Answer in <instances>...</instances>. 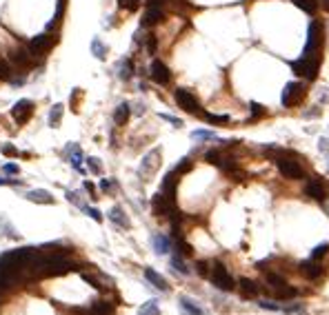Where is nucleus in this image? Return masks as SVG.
Returning <instances> with one entry per match:
<instances>
[{
	"label": "nucleus",
	"mask_w": 329,
	"mask_h": 315,
	"mask_svg": "<svg viewBox=\"0 0 329 315\" xmlns=\"http://www.w3.org/2000/svg\"><path fill=\"white\" fill-rule=\"evenodd\" d=\"M176 102H178V107H181V109L189 111V113H198V109H200L196 96H194L192 91H187V89H178L176 91Z\"/></svg>",
	"instance_id": "obj_7"
},
{
	"label": "nucleus",
	"mask_w": 329,
	"mask_h": 315,
	"mask_svg": "<svg viewBox=\"0 0 329 315\" xmlns=\"http://www.w3.org/2000/svg\"><path fill=\"white\" fill-rule=\"evenodd\" d=\"M140 315H160V308H158L156 299H149L147 304H142V306H140Z\"/></svg>",
	"instance_id": "obj_27"
},
{
	"label": "nucleus",
	"mask_w": 329,
	"mask_h": 315,
	"mask_svg": "<svg viewBox=\"0 0 329 315\" xmlns=\"http://www.w3.org/2000/svg\"><path fill=\"white\" fill-rule=\"evenodd\" d=\"M60 118H63V105H54V109L49 113V125L51 127H58L60 125Z\"/></svg>",
	"instance_id": "obj_29"
},
{
	"label": "nucleus",
	"mask_w": 329,
	"mask_h": 315,
	"mask_svg": "<svg viewBox=\"0 0 329 315\" xmlns=\"http://www.w3.org/2000/svg\"><path fill=\"white\" fill-rule=\"evenodd\" d=\"M109 218L114 220L118 226H122V229H127V226H129V220L125 218V213H122V209H120V206H114V209L109 211Z\"/></svg>",
	"instance_id": "obj_21"
},
{
	"label": "nucleus",
	"mask_w": 329,
	"mask_h": 315,
	"mask_svg": "<svg viewBox=\"0 0 329 315\" xmlns=\"http://www.w3.org/2000/svg\"><path fill=\"white\" fill-rule=\"evenodd\" d=\"M145 277H147V280L151 282L156 288H160V291H167V282H164V277L158 275L153 268H147V271H145Z\"/></svg>",
	"instance_id": "obj_19"
},
{
	"label": "nucleus",
	"mask_w": 329,
	"mask_h": 315,
	"mask_svg": "<svg viewBox=\"0 0 329 315\" xmlns=\"http://www.w3.org/2000/svg\"><path fill=\"white\" fill-rule=\"evenodd\" d=\"M151 209L156 215H169V211L174 209V202L164 193H156L151 198Z\"/></svg>",
	"instance_id": "obj_12"
},
{
	"label": "nucleus",
	"mask_w": 329,
	"mask_h": 315,
	"mask_svg": "<svg viewBox=\"0 0 329 315\" xmlns=\"http://www.w3.org/2000/svg\"><path fill=\"white\" fill-rule=\"evenodd\" d=\"M251 113L254 116H265V107L258 105V102H251Z\"/></svg>",
	"instance_id": "obj_45"
},
{
	"label": "nucleus",
	"mask_w": 329,
	"mask_h": 315,
	"mask_svg": "<svg viewBox=\"0 0 329 315\" xmlns=\"http://www.w3.org/2000/svg\"><path fill=\"white\" fill-rule=\"evenodd\" d=\"M162 18H164V14L160 12V7H149L145 12V16H142V25H145V27H151V25L160 23Z\"/></svg>",
	"instance_id": "obj_17"
},
{
	"label": "nucleus",
	"mask_w": 329,
	"mask_h": 315,
	"mask_svg": "<svg viewBox=\"0 0 329 315\" xmlns=\"http://www.w3.org/2000/svg\"><path fill=\"white\" fill-rule=\"evenodd\" d=\"M12 116L18 125H27L34 116V102L32 100H18L12 109Z\"/></svg>",
	"instance_id": "obj_6"
},
{
	"label": "nucleus",
	"mask_w": 329,
	"mask_h": 315,
	"mask_svg": "<svg viewBox=\"0 0 329 315\" xmlns=\"http://www.w3.org/2000/svg\"><path fill=\"white\" fill-rule=\"evenodd\" d=\"M205 158H207L212 164H218V167H220V164H223V158H220V153H218V151H209Z\"/></svg>",
	"instance_id": "obj_41"
},
{
	"label": "nucleus",
	"mask_w": 329,
	"mask_h": 315,
	"mask_svg": "<svg viewBox=\"0 0 329 315\" xmlns=\"http://www.w3.org/2000/svg\"><path fill=\"white\" fill-rule=\"evenodd\" d=\"M291 69H294V74H298V76H305V78H309V80H316L318 78V69H320V63L300 58V60H296V63H291Z\"/></svg>",
	"instance_id": "obj_5"
},
{
	"label": "nucleus",
	"mask_w": 329,
	"mask_h": 315,
	"mask_svg": "<svg viewBox=\"0 0 329 315\" xmlns=\"http://www.w3.org/2000/svg\"><path fill=\"white\" fill-rule=\"evenodd\" d=\"M158 160H160V151H158V149H153L151 153H147L145 162H142V167H140L142 178H147V175H151L153 171H156V169H158Z\"/></svg>",
	"instance_id": "obj_13"
},
{
	"label": "nucleus",
	"mask_w": 329,
	"mask_h": 315,
	"mask_svg": "<svg viewBox=\"0 0 329 315\" xmlns=\"http://www.w3.org/2000/svg\"><path fill=\"white\" fill-rule=\"evenodd\" d=\"M176 244H178V251H181V255H192V246H189L187 242H183L181 237H178Z\"/></svg>",
	"instance_id": "obj_40"
},
{
	"label": "nucleus",
	"mask_w": 329,
	"mask_h": 315,
	"mask_svg": "<svg viewBox=\"0 0 329 315\" xmlns=\"http://www.w3.org/2000/svg\"><path fill=\"white\" fill-rule=\"evenodd\" d=\"M172 264L176 266V268H178V273H183V275H187V273H189V268L183 264V260H181L178 255H174V257H172Z\"/></svg>",
	"instance_id": "obj_39"
},
{
	"label": "nucleus",
	"mask_w": 329,
	"mask_h": 315,
	"mask_svg": "<svg viewBox=\"0 0 329 315\" xmlns=\"http://www.w3.org/2000/svg\"><path fill=\"white\" fill-rule=\"evenodd\" d=\"M240 295L247 297V299H251V297H258V293H260V288H258V284H256L254 280H247V277H243L240 280Z\"/></svg>",
	"instance_id": "obj_16"
},
{
	"label": "nucleus",
	"mask_w": 329,
	"mask_h": 315,
	"mask_svg": "<svg viewBox=\"0 0 329 315\" xmlns=\"http://www.w3.org/2000/svg\"><path fill=\"white\" fill-rule=\"evenodd\" d=\"M260 306H263V308H269V311H280V308L276 306V304H271V302H260Z\"/></svg>",
	"instance_id": "obj_50"
},
{
	"label": "nucleus",
	"mask_w": 329,
	"mask_h": 315,
	"mask_svg": "<svg viewBox=\"0 0 329 315\" xmlns=\"http://www.w3.org/2000/svg\"><path fill=\"white\" fill-rule=\"evenodd\" d=\"M153 249H156V253H167L169 246H172V242H169L167 235H153Z\"/></svg>",
	"instance_id": "obj_22"
},
{
	"label": "nucleus",
	"mask_w": 329,
	"mask_h": 315,
	"mask_svg": "<svg viewBox=\"0 0 329 315\" xmlns=\"http://www.w3.org/2000/svg\"><path fill=\"white\" fill-rule=\"evenodd\" d=\"M114 120H116V125H125V122L129 120V105H127V102H122V105L116 107Z\"/></svg>",
	"instance_id": "obj_20"
},
{
	"label": "nucleus",
	"mask_w": 329,
	"mask_h": 315,
	"mask_svg": "<svg viewBox=\"0 0 329 315\" xmlns=\"http://www.w3.org/2000/svg\"><path fill=\"white\" fill-rule=\"evenodd\" d=\"M85 189H87V191H89V193H91V195H94V184H91V182H85Z\"/></svg>",
	"instance_id": "obj_53"
},
{
	"label": "nucleus",
	"mask_w": 329,
	"mask_h": 315,
	"mask_svg": "<svg viewBox=\"0 0 329 315\" xmlns=\"http://www.w3.org/2000/svg\"><path fill=\"white\" fill-rule=\"evenodd\" d=\"M87 162H89V171H94V173H100V171H102L100 160H98V158H89Z\"/></svg>",
	"instance_id": "obj_42"
},
{
	"label": "nucleus",
	"mask_w": 329,
	"mask_h": 315,
	"mask_svg": "<svg viewBox=\"0 0 329 315\" xmlns=\"http://www.w3.org/2000/svg\"><path fill=\"white\" fill-rule=\"evenodd\" d=\"M118 7L127 9V12H136V9L140 7V3H138V0H118Z\"/></svg>",
	"instance_id": "obj_30"
},
{
	"label": "nucleus",
	"mask_w": 329,
	"mask_h": 315,
	"mask_svg": "<svg viewBox=\"0 0 329 315\" xmlns=\"http://www.w3.org/2000/svg\"><path fill=\"white\" fill-rule=\"evenodd\" d=\"M291 3H294L296 7H300L302 12H307V14H313L318 9V0H291Z\"/></svg>",
	"instance_id": "obj_25"
},
{
	"label": "nucleus",
	"mask_w": 329,
	"mask_h": 315,
	"mask_svg": "<svg viewBox=\"0 0 329 315\" xmlns=\"http://www.w3.org/2000/svg\"><path fill=\"white\" fill-rule=\"evenodd\" d=\"M100 189L105 191V193H114V191L118 189L114 180H100Z\"/></svg>",
	"instance_id": "obj_37"
},
{
	"label": "nucleus",
	"mask_w": 329,
	"mask_h": 315,
	"mask_svg": "<svg viewBox=\"0 0 329 315\" xmlns=\"http://www.w3.org/2000/svg\"><path fill=\"white\" fill-rule=\"evenodd\" d=\"M71 162H74V167L76 169H78V171H80V162H82V153L78 151V149H76L74 147V158H71Z\"/></svg>",
	"instance_id": "obj_44"
},
{
	"label": "nucleus",
	"mask_w": 329,
	"mask_h": 315,
	"mask_svg": "<svg viewBox=\"0 0 329 315\" xmlns=\"http://www.w3.org/2000/svg\"><path fill=\"white\" fill-rule=\"evenodd\" d=\"M27 200H32V202H40V204H51L54 202V195H51L49 191L36 189V191H29L27 193Z\"/></svg>",
	"instance_id": "obj_18"
},
{
	"label": "nucleus",
	"mask_w": 329,
	"mask_h": 315,
	"mask_svg": "<svg viewBox=\"0 0 329 315\" xmlns=\"http://www.w3.org/2000/svg\"><path fill=\"white\" fill-rule=\"evenodd\" d=\"M91 315H114V306L107 302H96L91 306Z\"/></svg>",
	"instance_id": "obj_24"
},
{
	"label": "nucleus",
	"mask_w": 329,
	"mask_h": 315,
	"mask_svg": "<svg viewBox=\"0 0 329 315\" xmlns=\"http://www.w3.org/2000/svg\"><path fill=\"white\" fill-rule=\"evenodd\" d=\"M176 187H178V173L176 171H172V173H167L164 175V180H162V191L160 193H164L169 200H176Z\"/></svg>",
	"instance_id": "obj_14"
},
{
	"label": "nucleus",
	"mask_w": 329,
	"mask_h": 315,
	"mask_svg": "<svg viewBox=\"0 0 329 315\" xmlns=\"http://www.w3.org/2000/svg\"><path fill=\"white\" fill-rule=\"evenodd\" d=\"M162 118H164V120H169V122H172V125H176V127H181V125H183V122L178 120V118H174V116H167V113H162Z\"/></svg>",
	"instance_id": "obj_48"
},
{
	"label": "nucleus",
	"mask_w": 329,
	"mask_h": 315,
	"mask_svg": "<svg viewBox=\"0 0 329 315\" xmlns=\"http://www.w3.org/2000/svg\"><path fill=\"white\" fill-rule=\"evenodd\" d=\"M192 138L194 140H216V133H212V131H194Z\"/></svg>",
	"instance_id": "obj_34"
},
{
	"label": "nucleus",
	"mask_w": 329,
	"mask_h": 315,
	"mask_svg": "<svg viewBox=\"0 0 329 315\" xmlns=\"http://www.w3.org/2000/svg\"><path fill=\"white\" fill-rule=\"evenodd\" d=\"M3 156H7V158H16V156H18V149H16V147H12V144H5V147H3Z\"/></svg>",
	"instance_id": "obj_43"
},
{
	"label": "nucleus",
	"mask_w": 329,
	"mask_h": 315,
	"mask_svg": "<svg viewBox=\"0 0 329 315\" xmlns=\"http://www.w3.org/2000/svg\"><path fill=\"white\" fill-rule=\"evenodd\" d=\"M147 49H149V54H153V51H156V36H149V40H147Z\"/></svg>",
	"instance_id": "obj_46"
},
{
	"label": "nucleus",
	"mask_w": 329,
	"mask_h": 315,
	"mask_svg": "<svg viewBox=\"0 0 329 315\" xmlns=\"http://www.w3.org/2000/svg\"><path fill=\"white\" fill-rule=\"evenodd\" d=\"M198 273L200 275H207V264L205 262H198Z\"/></svg>",
	"instance_id": "obj_51"
},
{
	"label": "nucleus",
	"mask_w": 329,
	"mask_h": 315,
	"mask_svg": "<svg viewBox=\"0 0 329 315\" xmlns=\"http://www.w3.org/2000/svg\"><path fill=\"white\" fill-rule=\"evenodd\" d=\"M149 71H151V80H156L158 85H167V82L172 80V71H169V67L160 63V60H153Z\"/></svg>",
	"instance_id": "obj_10"
},
{
	"label": "nucleus",
	"mask_w": 329,
	"mask_h": 315,
	"mask_svg": "<svg viewBox=\"0 0 329 315\" xmlns=\"http://www.w3.org/2000/svg\"><path fill=\"white\" fill-rule=\"evenodd\" d=\"M267 282H269V286H271V291L274 288H280V286H285V277L278 275V273H267Z\"/></svg>",
	"instance_id": "obj_28"
},
{
	"label": "nucleus",
	"mask_w": 329,
	"mask_h": 315,
	"mask_svg": "<svg viewBox=\"0 0 329 315\" xmlns=\"http://www.w3.org/2000/svg\"><path fill=\"white\" fill-rule=\"evenodd\" d=\"M54 47V38L47 34H40L36 36V38L29 43V51H32L34 56H40V54H47V51Z\"/></svg>",
	"instance_id": "obj_9"
},
{
	"label": "nucleus",
	"mask_w": 329,
	"mask_h": 315,
	"mask_svg": "<svg viewBox=\"0 0 329 315\" xmlns=\"http://www.w3.org/2000/svg\"><path fill=\"white\" fill-rule=\"evenodd\" d=\"M181 304H183V308H185V311H189L192 315H200V308H198V306H194V302H192V299L181 297Z\"/></svg>",
	"instance_id": "obj_31"
},
{
	"label": "nucleus",
	"mask_w": 329,
	"mask_h": 315,
	"mask_svg": "<svg viewBox=\"0 0 329 315\" xmlns=\"http://www.w3.org/2000/svg\"><path fill=\"white\" fill-rule=\"evenodd\" d=\"M9 182V180H0V184H7Z\"/></svg>",
	"instance_id": "obj_55"
},
{
	"label": "nucleus",
	"mask_w": 329,
	"mask_h": 315,
	"mask_svg": "<svg viewBox=\"0 0 329 315\" xmlns=\"http://www.w3.org/2000/svg\"><path fill=\"white\" fill-rule=\"evenodd\" d=\"M200 116H203L205 120L214 122V125H223V122H227V120H229L227 116H214V113H200Z\"/></svg>",
	"instance_id": "obj_32"
},
{
	"label": "nucleus",
	"mask_w": 329,
	"mask_h": 315,
	"mask_svg": "<svg viewBox=\"0 0 329 315\" xmlns=\"http://www.w3.org/2000/svg\"><path fill=\"white\" fill-rule=\"evenodd\" d=\"M307 96V87L302 82H289L282 91V105L285 107H298Z\"/></svg>",
	"instance_id": "obj_2"
},
{
	"label": "nucleus",
	"mask_w": 329,
	"mask_h": 315,
	"mask_svg": "<svg viewBox=\"0 0 329 315\" xmlns=\"http://www.w3.org/2000/svg\"><path fill=\"white\" fill-rule=\"evenodd\" d=\"M149 7H158V5H162V0H147Z\"/></svg>",
	"instance_id": "obj_52"
},
{
	"label": "nucleus",
	"mask_w": 329,
	"mask_h": 315,
	"mask_svg": "<svg viewBox=\"0 0 329 315\" xmlns=\"http://www.w3.org/2000/svg\"><path fill=\"white\" fill-rule=\"evenodd\" d=\"M9 60L16 67H20V69H32L34 67L32 51H27V49H14L12 54H9Z\"/></svg>",
	"instance_id": "obj_11"
},
{
	"label": "nucleus",
	"mask_w": 329,
	"mask_h": 315,
	"mask_svg": "<svg viewBox=\"0 0 329 315\" xmlns=\"http://www.w3.org/2000/svg\"><path fill=\"white\" fill-rule=\"evenodd\" d=\"M120 76L122 80H127V78H131V60H125V63H120Z\"/></svg>",
	"instance_id": "obj_33"
},
{
	"label": "nucleus",
	"mask_w": 329,
	"mask_h": 315,
	"mask_svg": "<svg viewBox=\"0 0 329 315\" xmlns=\"http://www.w3.org/2000/svg\"><path fill=\"white\" fill-rule=\"evenodd\" d=\"M85 211H87V213H89V215H91V218H94L96 222H100V220H102V215H100V211H96V209H89V206H87V209H85Z\"/></svg>",
	"instance_id": "obj_47"
},
{
	"label": "nucleus",
	"mask_w": 329,
	"mask_h": 315,
	"mask_svg": "<svg viewBox=\"0 0 329 315\" xmlns=\"http://www.w3.org/2000/svg\"><path fill=\"white\" fill-rule=\"evenodd\" d=\"M327 249H329V244H320V246H316V249L311 251V260H320V257L327 253Z\"/></svg>",
	"instance_id": "obj_38"
},
{
	"label": "nucleus",
	"mask_w": 329,
	"mask_h": 315,
	"mask_svg": "<svg viewBox=\"0 0 329 315\" xmlns=\"http://www.w3.org/2000/svg\"><path fill=\"white\" fill-rule=\"evenodd\" d=\"M320 5H322V9H325V12H329V0H320Z\"/></svg>",
	"instance_id": "obj_54"
},
{
	"label": "nucleus",
	"mask_w": 329,
	"mask_h": 315,
	"mask_svg": "<svg viewBox=\"0 0 329 315\" xmlns=\"http://www.w3.org/2000/svg\"><path fill=\"white\" fill-rule=\"evenodd\" d=\"M322 45H325V27L320 20H311L309 32H307V45L302 51V58L320 63V54H322Z\"/></svg>",
	"instance_id": "obj_1"
},
{
	"label": "nucleus",
	"mask_w": 329,
	"mask_h": 315,
	"mask_svg": "<svg viewBox=\"0 0 329 315\" xmlns=\"http://www.w3.org/2000/svg\"><path fill=\"white\" fill-rule=\"evenodd\" d=\"M91 54H94L96 58H100V60L107 58V47L102 45L100 38H94V40H91Z\"/></svg>",
	"instance_id": "obj_23"
},
{
	"label": "nucleus",
	"mask_w": 329,
	"mask_h": 315,
	"mask_svg": "<svg viewBox=\"0 0 329 315\" xmlns=\"http://www.w3.org/2000/svg\"><path fill=\"white\" fill-rule=\"evenodd\" d=\"M274 295L278 299H289V297L296 295V288L289 286V284H285V286H280V288H274Z\"/></svg>",
	"instance_id": "obj_26"
},
{
	"label": "nucleus",
	"mask_w": 329,
	"mask_h": 315,
	"mask_svg": "<svg viewBox=\"0 0 329 315\" xmlns=\"http://www.w3.org/2000/svg\"><path fill=\"white\" fill-rule=\"evenodd\" d=\"M287 156H289V153H285L282 158L276 160V164H278V171L285 175V178H289V180L302 178V175H305V171H302L300 162H296V160H291V158H287Z\"/></svg>",
	"instance_id": "obj_4"
},
{
	"label": "nucleus",
	"mask_w": 329,
	"mask_h": 315,
	"mask_svg": "<svg viewBox=\"0 0 329 315\" xmlns=\"http://www.w3.org/2000/svg\"><path fill=\"white\" fill-rule=\"evenodd\" d=\"M212 282H214L216 286L220 288V291H234V286H236L234 277L229 275L227 266H225L223 262H216V264H214V271H212Z\"/></svg>",
	"instance_id": "obj_3"
},
{
	"label": "nucleus",
	"mask_w": 329,
	"mask_h": 315,
	"mask_svg": "<svg viewBox=\"0 0 329 315\" xmlns=\"http://www.w3.org/2000/svg\"><path fill=\"white\" fill-rule=\"evenodd\" d=\"M300 273L305 277H309V280H318V277L322 275V266L318 264L316 260H307L300 264Z\"/></svg>",
	"instance_id": "obj_15"
},
{
	"label": "nucleus",
	"mask_w": 329,
	"mask_h": 315,
	"mask_svg": "<svg viewBox=\"0 0 329 315\" xmlns=\"http://www.w3.org/2000/svg\"><path fill=\"white\" fill-rule=\"evenodd\" d=\"M305 193L309 195V198L318 200V202L327 200V187H325V182H322L320 178H311L309 182H307V187H305Z\"/></svg>",
	"instance_id": "obj_8"
},
{
	"label": "nucleus",
	"mask_w": 329,
	"mask_h": 315,
	"mask_svg": "<svg viewBox=\"0 0 329 315\" xmlns=\"http://www.w3.org/2000/svg\"><path fill=\"white\" fill-rule=\"evenodd\" d=\"M0 80H12V69L5 60H0Z\"/></svg>",
	"instance_id": "obj_36"
},
{
	"label": "nucleus",
	"mask_w": 329,
	"mask_h": 315,
	"mask_svg": "<svg viewBox=\"0 0 329 315\" xmlns=\"http://www.w3.org/2000/svg\"><path fill=\"white\" fill-rule=\"evenodd\" d=\"M192 167H194L192 160H189V158H183V160H181V164L176 167V173H178V175H181V173H187Z\"/></svg>",
	"instance_id": "obj_35"
},
{
	"label": "nucleus",
	"mask_w": 329,
	"mask_h": 315,
	"mask_svg": "<svg viewBox=\"0 0 329 315\" xmlns=\"http://www.w3.org/2000/svg\"><path fill=\"white\" fill-rule=\"evenodd\" d=\"M18 164H5V173H18Z\"/></svg>",
	"instance_id": "obj_49"
}]
</instances>
